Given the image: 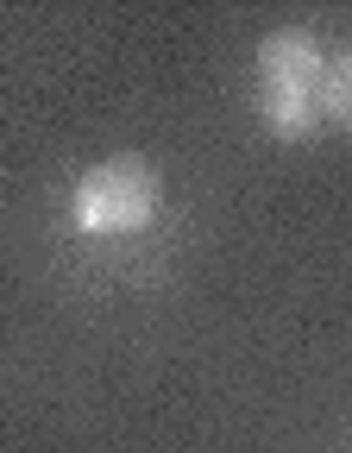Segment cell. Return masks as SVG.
<instances>
[{"label":"cell","mask_w":352,"mask_h":453,"mask_svg":"<svg viewBox=\"0 0 352 453\" xmlns=\"http://www.w3.org/2000/svg\"><path fill=\"white\" fill-rule=\"evenodd\" d=\"M157 202H164L157 170L139 151H126V157L95 164L88 177L76 183L70 220H76V234H139V226L157 214Z\"/></svg>","instance_id":"1"},{"label":"cell","mask_w":352,"mask_h":453,"mask_svg":"<svg viewBox=\"0 0 352 453\" xmlns=\"http://www.w3.org/2000/svg\"><path fill=\"white\" fill-rule=\"evenodd\" d=\"M258 113L277 139L302 145L321 133V82H258Z\"/></svg>","instance_id":"2"},{"label":"cell","mask_w":352,"mask_h":453,"mask_svg":"<svg viewBox=\"0 0 352 453\" xmlns=\"http://www.w3.org/2000/svg\"><path fill=\"white\" fill-rule=\"evenodd\" d=\"M327 57L309 26H283L258 44V82H321Z\"/></svg>","instance_id":"3"},{"label":"cell","mask_w":352,"mask_h":453,"mask_svg":"<svg viewBox=\"0 0 352 453\" xmlns=\"http://www.w3.org/2000/svg\"><path fill=\"white\" fill-rule=\"evenodd\" d=\"M321 120L352 133V50H333L321 70Z\"/></svg>","instance_id":"4"}]
</instances>
